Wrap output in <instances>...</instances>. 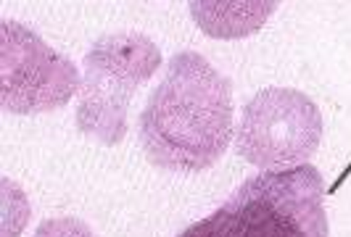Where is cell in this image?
Listing matches in <instances>:
<instances>
[{
  "label": "cell",
  "instance_id": "6da1fadb",
  "mask_svg": "<svg viewBox=\"0 0 351 237\" xmlns=\"http://www.w3.org/2000/svg\"><path fill=\"white\" fill-rule=\"evenodd\" d=\"M145 158L164 171L195 174L232 140V87L204 55L177 53L138 121Z\"/></svg>",
  "mask_w": 351,
  "mask_h": 237
},
{
  "label": "cell",
  "instance_id": "7a4b0ae2",
  "mask_svg": "<svg viewBox=\"0 0 351 237\" xmlns=\"http://www.w3.org/2000/svg\"><path fill=\"white\" fill-rule=\"evenodd\" d=\"M177 237H330L322 174L312 164L254 174Z\"/></svg>",
  "mask_w": 351,
  "mask_h": 237
},
{
  "label": "cell",
  "instance_id": "3957f363",
  "mask_svg": "<svg viewBox=\"0 0 351 237\" xmlns=\"http://www.w3.org/2000/svg\"><path fill=\"white\" fill-rule=\"evenodd\" d=\"M161 66V51L143 32L104 34L85 55L77 103V129L104 145L127 135V108L135 90Z\"/></svg>",
  "mask_w": 351,
  "mask_h": 237
},
{
  "label": "cell",
  "instance_id": "277c9868",
  "mask_svg": "<svg viewBox=\"0 0 351 237\" xmlns=\"http://www.w3.org/2000/svg\"><path fill=\"white\" fill-rule=\"evenodd\" d=\"M322 140V114L317 103L291 87H267L241 111L235 148L251 166L280 171L301 166Z\"/></svg>",
  "mask_w": 351,
  "mask_h": 237
},
{
  "label": "cell",
  "instance_id": "5b68a950",
  "mask_svg": "<svg viewBox=\"0 0 351 237\" xmlns=\"http://www.w3.org/2000/svg\"><path fill=\"white\" fill-rule=\"evenodd\" d=\"M77 66L56 53L29 27L5 18L0 24V105L8 114H48L80 92Z\"/></svg>",
  "mask_w": 351,
  "mask_h": 237
},
{
  "label": "cell",
  "instance_id": "8992f818",
  "mask_svg": "<svg viewBox=\"0 0 351 237\" xmlns=\"http://www.w3.org/2000/svg\"><path fill=\"white\" fill-rule=\"evenodd\" d=\"M35 237H95V232L82 219L53 216V219H45L37 227Z\"/></svg>",
  "mask_w": 351,
  "mask_h": 237
}]
</instances>
